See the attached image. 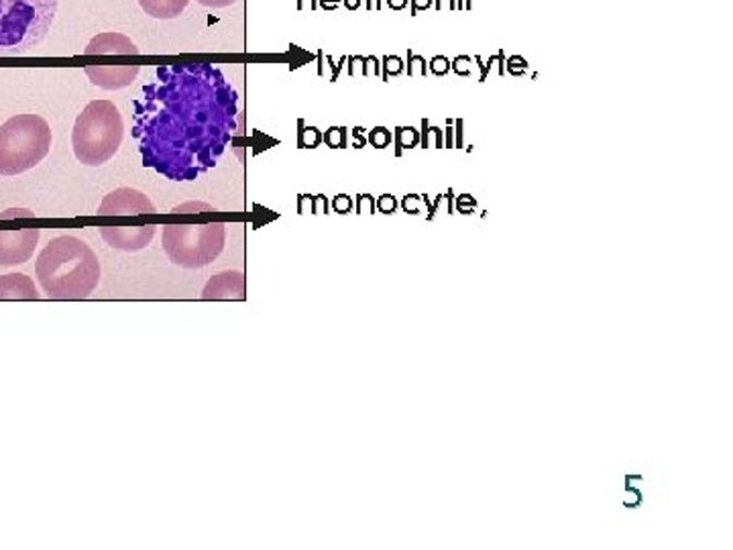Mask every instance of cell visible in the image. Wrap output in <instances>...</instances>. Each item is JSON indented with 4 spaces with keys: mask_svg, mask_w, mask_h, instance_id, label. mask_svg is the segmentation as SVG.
<instances>
[{
    "mask_svg": "<svg viewBox=\"0 0 733 550\" xmlns=\"http://www.w3.org/2000/svg\"><path fill=\"white\" fill-rule=\"evenodd\" d=\"M233 84L212 63H168L135 100L143 166L192 182L217 166L239 114Z\"/></svg>",
    "mask_w": 733,
    "mask_h": 550,
    "instance_id": "6da1fadb",
    "label": "cell"
},
{
    "mask_svg": "<svg viewBox=\"0 0 733 550\" xmlns=\"http://www.w3.org/2000/svg\"><path fill=\"white\" fill-rule=\"evenodd\" d=\"M37 280L53 300H84L100 283V261L78 236L63 235L49 241L35 264Z\"/></svg>",
    "mask_w": 733,
    "mask_h": 550,
    "instance_id": "7a4b0ae2",
    "label": "cell"
},
{
    "mask_svg": "<svg viewBox=\"0 0 733 550\" xmlns=\"http://www.w3.org/2000/svg\"><path fill=\"white\" fill-rule=\"evenodd\" d=\"M125 135V123L110 100H93L82 110L72 131V147L80 163L102 166L117 156Z\"/></svg>",
    "mask_w": 733,
    "mask_h": 550,
    "instance_id": "3957f363",
    "label": "cell"
},
{
    "mask_svg": "<svg viewBox=\"0 0 733 550\" xmlns=\"http://www.w3.org/2000/svg\"><path fill=\"white\" fill-rule=\"evenodd\" d=\"M58 0H0V56H23L44 44Z\"/></svg>",
    "mask_w": 733,
    "mask_h": 550,
    "instance_id": "277c9868",
    "label": "cell"
},
{
    "mask_svg": "<svg viewBox=\"0 0 733 550\" xmlns=\"http://www.w3.org/2000/svg\"><path fill=\"white\" fill-rule=\"evenodd\" d=\"M51 129L39 114H16L0 125V175L29 172L49 156Z\"/></svg>",
    "mask_w": 733,
    "mask_h": 550,
    "instance_id": "5b68a950",
    "label": "cell"
},
{
    "mask_svg": "<svg viewBox=\"0 0 733 550\" xmlns=\"http://www.w3.org/2000/svg\"><path fill=\"white\" fill-rule=\"evenodd\" d=\"M227 241V227L222 222L206 224H170L163 229L161 245L175 266L198 269L210 266Z\"/></svg>",
    "mask_w": 733,
    "mask_h": 550,
    "instance_id": "8992f818",
    "label": "cell"
},
{
    "mask_svg": "<svg viewBox=\"0 0 733 550\" xmlns=\"http://www.w3.org/2000/svg\"><path fill=\"white\" fill-rule=\"evenodd\" d=\"M139 215H156V206L139 190H114L107 194L102 205L98 206V217H139Z\"/></svg>",
    "mask_w": 733,
    "mask_h": 550,
    "instance_id": "52a82bcc",
    "label": "cell"
},
{
    "mask_svg": "<svg viewBox=\"0 0 733 550\" xmlns=\"http://www.w3.org/2000/svg\"><path fill=\"white\" fill-rule=\"evenodd\" d=\"M39 243V229L0 231V266H21L29 261Z\"/></svg>",
    "mask_w": 733,
    "mask_h": 550,
    "instance_id": "ba28073f",
    "label": "cell"
},
{
    "mask_svg": "<svg viewBox=\"0 0 733 550\" xmlns=\"http://www.w3.org/2000/svg\"><path fill=\"white\" fill-rule=\"evenodd\" d=\"M107 245L119 252H141L145 249L154 236H156V227L154 224H143V227H105L100 231Z\"/></svg>",
    "mask_w": 733,
    "mask_h": 550,
    "instance_id": "9c48e42d",
    "label": "cell"
},
{
    "mask_svg": "<svg viewBox=\"0 0 733 550\" xmlns=\"http://www.w3.org/2000/svg\"><path fill=\"white\" fill-rule=\"evenodd\" d=\"M139 65H88L86 76L93 80L94 86L105 90H119L125 88L133 80L139 76Z\"/></svg>",
    "mask_w": 733,
    "mask_h": 550,
    "instance_id": "30bf717a",
    "label": "cell"
},
{
    "mask_svg": "<svg viewBox=\"0 0 733 550\" xmlns=\"http://www.w3.org/2000/svg\"><path fill=\"white\" fill-rule=\"evenodd\" d=\"M245 276L241 271H222L204 285L203 300H245Z\"/></svg>",
    "mask_w": 733,
    "mask_h": 550,
    "instance_id": "8fae6325",
    "label": "cell"
},
{
    "mask_svg": "<svg viewBox=\"0 0 733 550\" xmlns=\"http://www.w3.org/2000/svg\"><path fill=\"white\" fill-rule=\"evenodd\" d=\"M86 56H137L139 48L121 33H100L84 49Z\"/></svg>",
    "mask_w": 733,
    "mask_h": 550,
    "instance_id": "7c38bea8",
    "label": "cell"
},
{
    "mask_svg": "<svg viewBox=\"0 0 733 550\" xmlns=\"http://www.w3.org/2000/svg\"><path fill=\"white\" fill-rule=\"evenodd\" d=\"M0 300H39L37 288L25 273L0 276Z\"/></svg>",
    "mask_w": 733,
    "mask_h": 550,
    "instance_id": "4fadbf2b",
    "label": "cell"
},
{
    "mask_svg": "<svg viewBox=\"0 0 733 550\" xmlns=\"http://www.w3.org/2000/svg\"><path fill=\"white\" fill-rule=\"evenodd\" d=\"M190 0H139L141 9L154 19H175L186 11Z\"/></svg>",
    "mask_w": 733,
    "mask_h": 550,
    "instance_id": "5bb4252c",
    "label": "cell"
},
{
    "mask_svg": "<svg viewBox=\"0 0 733 550\" xmlns=\"http://www.w3.org/2000/svg\"><path fill=\"white\" fill-rule=\"evenodd\" d=\"M420 143L422 147H426V149H440V147H444V137H442L440 126H430L428 119H424L422 121Z\"/></svg>",
    "mask_w": 733,
    "mask_h": 550,
    "instance_id": "9a60e30c",
    "label": "cell"
},
{
    "mask_svg": "<svg viewBox=\"0 0 733 550\" xmlns=\"http://www.w3.org/2000/svg\"><path fill=\"white\" fill-rule=\"evenodd\" d=\"M422 206L428 210V220L435 219V217H432V205H430V200H428L426 194H424V198L418 196V194H407V196H404V200H402L404 212L412 215V217L422 215Z\"/></svg>",
    "mask_w": 733,
    "mask_h": 550,
    "instance_id": "2e32d148",
    "label": "cell"
},
{
    "mask_svg": "<svg viewBox=\"0 0 733 550\" xmlns=\"http://www.w3.org/2000/svg\"><path fill=\"white\" fill-rule=\"evenodd\" d=\"M420 143V133L414 126H400L398 129V156H402L404 149H414Z\"/></svg>",
    "mask_w": 733,
    "mask_h": 550,
    "instance_id": "e0dca14e",
    "label": "cell"
},
{
    "mask_svg": "<svg viewBox=\"0 0 733 550\" xmlns=\"http://www.w3.org/2000/svg\"><path fill=\"white\" fill-rule=\"evenodd\" d=\"M322 142V135L316 126H304L302 125V131H300V147L304 149H314L318 147Z\"/></svg>",
    "mask_w": 733,
    "mask_h": 550,
    "instance_id": "ac0fdd59",
    "label": "cell"
},
{
    "mask_svg": "<svg viewBox=\"0 0 733 550\" xmlns=\"http://www.w3.org/2000/svg\"><path fill=\"white\" fill-rule=\"evenodd\" d=\"M407 74L414 76V78H420V76H426L428 74V62L422 58V56H416V53H407Z\"/></svg>",
    "mask_w": 733,
    "mask_h": 550,
    "instance_id": "d6986e66",
    "label": "cell"
},
{
    "mask_svg": "<svg viewBox=\"0 0 733 550\" xmlns=\"http://www.w3.org/2000/svg\"><path fill=\"white\" fill-rule=\"evenodd\" d=\"M451 70H453L456 76H463V78L473 76V70H475L473 58L471 56H456L454 62L451 63Z\"/></svg>",
    "mask_w": 733,
    "mask_h": 550,
    "instance_id": "ffe728a7",
    "label": "cell"
},
{
    "mask_svg": "<svg viewBox=\"0 0 733 550\" xmlns=\"http://www.w3.org/2000/svg\"><path fill=\"white\" fill-rule=\"evenodd\" d=\"M367 142L371 143L377 149H386V147H390L391 145V133L386 126H377V129H374L369 133Z\"/></svg>",
    "mask_w": 733,
    "mask_h": 550,
    "instance_id": "44dd1931",
    "label": "cell"
},
{
    "mask_svg": "<svg viewBox=\"0 0 733 550\" xmlns=\"http://www.w3.org/2000/svg\"><path fill=\"white\" fill-rule=\"evenodd\" d=\"M505 70L512 74V76H524L528 72V60H524L522 56H512L508 58L505 62Z\"/></svg>",
    "mask_w": 733,
    "mask_h": 550,
    "instance_id": "7402d4cb",
    "label": "cell"
},
{
    "mask_svg": "<svg viewBox=\"0 0 733 550\" xmlns=\"http://www.w3.org/2000/svg\"><path fill=\"white\" fill-rule=\"evenodd\" d=\"M325 142H327L328 147H332V149H341V147H344V129H339V126L328 129L327 135H325Z\"/></svg>",
    "mask_w": 733,
    "mask_h": 550,
    "instance_id": "603a6c76",
    "label": "cell"
},
{
    "mask_svg": "<svg viewBox=\"0 0 733 550\" xmlns=\"http://www.w3.org/2000/svg\"><path fill=\"white\" fill-rule=\"evenodd\" d=\"M454 208H456L461 215H473V210L477 208V200H475L471 194H461V196L454 200Z\"/></svg>",
    "mask_w": 733,
    "mask_h": 550,
    "instance_id": "cb8c5ba5",
    "label": "cell"
},
{
    "mask_svg": "<svg viewBox=\"0 0 733 550\" xmlns=\"http://www.w3.org/2000/svg\"><path fill=\"white\" fill-rule=\"evenodd\" d=\"M383 63H386V80H390L391 76H400L404 72V62L398 56H388Z\"/></svg>",
    "mask_w": 733,
    "mask_h": 550,
    "instance_id": "d4e9b609",
    "label": "cell"
},
{
    "mask_svg": "<svg viewBox=\"0 0 733 550\" xmlns=\"http://www.w3.org/2000/svg\"><path fill=\"white\" fill-rule=\"evenodd\" d=\"M447 208V215H454V194L453 190H449L444 196H438L437 205H432V217L437 215L438 208Z\"/></svg>",
    "mask_w": 733,
    "mask_h": 550,
    "instance_id": "484cf974",
    "label": "cell"
},
{
    "mask_svg": "<svg viewBox=\"0 0 733 550\" xmlns=\"http://www.w3.org/2000/svg\"><path fill=\"white\" fill-rule=\"evenodd\" d=\"M428 65H430V72L437 74V76H447L451 72V62L444 56L432 58V62L428 63Z\"/></svg>",
    "mask_w": 733,
    "mask_h": 550,
    "instance_id": "4316f807",
    "label": "cell"
},
{
    "mask_svg": "<svg viewBox=\"0 0 733 550\" xmlns=\"http://www.w3.org/2000/svg\"><path fill=\"white\" fill-rule=\"evenodd\" d=\"M375 206H377V210L383 212V215H393L395 208H398V200H395V196H391V194H383V196L375 203Z\"/></svg>",
    "mask_w": 733,
    "mask_h": 550,
    "instance_id": "83f0119b",
    "label": "cell"
},
{
    "mask_svg": "<svg viewBox=\"0 0 733 550\" xmlns=\"http://www.w3.org/2000/svg\"><path fill=\"white\" fill-rule=\"evenodd\" d=\"M640 503H642V489L632 488V486H625V493H624L625 508H640Z\"/></svg>",
    "mask_w": 733,
    "mask_h": 550,
    "instance_id": "f1b7e54d",
    "label": "cell"
},
{
    "mask_svg": "<svg viewBox=\"0 0 733 550\" xmlns=\"http://www.w3.org/2000/svg\"><path fill=\"white\" fill-rule=\"evenodd\" d=\"M357 212H359V215H374V196H369V194H363V196H359V200H357Z\"/></svg>",
    "mask_w": 733,
    "mask_h": 550,
    "instance_id": "f546056e",
    "label": "cell"
},
{
    "mask_svg": "<svg viewBox=\"0 0 733 550\" xmlns=\"http://www.w3.org/2000/svg\"><path fill=\"white\" fill-rule=\"evenodd\" d=\"M332 206H334V212H339V215H349V212H351V208H353V200H351L349 196L341 194V196H337V198H334Z\"/></svg>",
    "mask_w": 733,
    "mask_h": 550,
    "instance_id": "4dcf8cb0",
    "label": "cell"
},
{
    "mask_svg": "<svg viewBox=\"0 0 733 550\" xmlns=\"http://www.w3.org/2000/svg\"><path fill=\"white\" fill-rule=\"evenodd\" d=\"M19 217L33 219V217H35V212H32V210H25V208H13V210H7V212H0V220L19 219Z\"/></svg>",
    "mask_w": 733,
    "mask_h": 550,
    "instance_id": "1f68e13d",
    "label": "cell"
},
{
    "mask_svg": "<svg viewBox=\"0 0 733 550\" xmlns=\"http://www.w3.org/2000/svg\"><path fill=\"white\" fill-rule=\"evenodd\" d=\"M363 74H367V76H377V74H379V62H377L375 58L363 60Z\"/></svg>",
    "mask_w": 733,
    "mask_h": 550,
    "instance_id": "d6a6232c",
    "label": "cell"
},
{
    "mask_svg": "<svg viewBox=\"0 0 733 550\" xmlns=\"http://www.w3.org/2000/svg\"><path fill=\"white\" fill-rule=\"evenodd\" d=\"M203 7H208V9H227L234 4L236 0H198Z\"/></svg>",
    "mask_w": 733,
    "mask_h": 550,
    "instance_id": "836d02e7",
    "label": "cell"
},
{
    "mask_svg": "<svg viewBox=\"0 0 733 550\" xmlns=\"http://www.w3.org/2000/svg\"><path fill=\"white\" fill-rule=\"evenodd\" d=\"M410 2H412V15H416L418 11H428L435 4V0H410Z\"/></svg>",
    "mask_w": 733,
    "mask_h": 550,
    "instance_id": "e575fe53",
    "label": "cell"
},
{
    "mask_svg": "<svg viewBox=\"0 0 733 550\" xmlns=\"http://www.w3.org/2000/svg\"><path fill=\"white\" fill-rule=\"evenodd\" d=\"M328 210V200L325 196H318L313 203L314 215H325Z\"/></svg>",
    "mask_w": 733,
    "mask_h": 550,
    "instance_id": "d590c367",
    "label": "cell"
},
{
    "mask_svg": "<svg viewBox=\"0 0 733 550\" xmlns=\"http://www.w3.org/2000/svg\"><path fill=\"white\" fill-rule=\"evenodd\" d=\"M313 198H308V196H302L300 198V215H306L308 210H313Z\"/></svg>",
    "mask_w": 733,
    "mask_h": 550,
    "instance_id": "8d00e7d4",
    "label": "cell"
},
{
    "mask_svg": "<svg viewBox=\"0 0 733 550\" xmlns=\"http://www.w3.org/2000/svg\"><path fill=\"white\" fill-rule=\"evenodd\" d=\"M453 123H454V121H449V126H447V142H444V147H447V149H453V147H454Z\"/></svg>",
    "mask_w": 733,
    "mask_h": 550,
    "instance_id": "74e56055",
    "label": "cell"
},
{
    "mask_svg": "<svg viewBox=\"0 0 733 550\" xmlns=\"http://www.w3.org/2000/svg\"><path fill=\"white\" fill-rule=\"evenodd\" d=\"M435 7H437L438 11H444V9L454 11V9H456V0H437Z\"/></svg>",
    "mask_w": 733,
    "mask_h": 550,
    "instance_id": "f35d334b",
    "label": "cell"
},
{
    "mask_svg": "<svg viewBox=\"0 0 733 550\" xmlns=\"http://www.w3.org/2000/svg\"><path fill=\"white\" fill-rule=\"evenodd\" d=\"M461 129H463V121L459 119L456 121V142H454V147H463V131Z\"/></svg>",
    "mask_w": 733,
    "mask_h": 550,
    "instance_id": "ab89813d",
    "label": "cell"
},
{
    "mask_svg": "<svg viewBox=\"0 0 733 550\" xmlns=\"http://www.w3.org/2000/svg\"><path fill=\"white\" fill-rule=\"evenodd\" d=\"M388 7L393 11H402V9H406L407 0H388Z\"/></svg>",
    "mask_w": 733,
    "mask_h": 550,
    "instance_id": "60d3db41",
    "label": "cell"
},
{
    "mask_svg": "<svg viewBox=\"0 0 733 550\" xmlns=\"http://www.w3.org/2000/svg\"><path fill=\"white\" fill-rule=\"evenodd\" d=\"M351 63H353V65H351V74H353V76H357L359 72H363V60H357V58H353V60H351Z\"/></svg>",
    "mask_w": 733,
    "mask_h": 550,
    "instance_id": "b9f144b4",
    "label": "cell"
},
{
    "mask_svg": "<svg viewBox=\"0 0 733 550\" xmlns=\"http://www.w3.org/2000/svg\"><path fill=\"white\" fill-rule=\"evenodd\" d=\"M353 135H355V139H357V143H355V147H363V145H365V142H367V139H365V135H363V129H359V126H357V129L353 131Z\"/></svg>",
    "mask_w": 733,
    "mask_h": 550,
    "instance_id": "7bdbcfd3",
    "label": "cell"
},
{
    "mask_svg": "<svg viewBox=\"0 0 733 550\" xmlns=\"http://www.w3.org/2000/svg\"><path fill=\"white\" fill-rule=\"evenodd\" d=\"M339 4V0H322V7L325 9H334Z\"/></svg>",
    "mask_w": 733,
    "mask_h": 550,
    "instance_id": "ee69618b",
    "label": "cell"
},
{
    "mask_svg": "<svg viewBox=\"0 0 733 550\" xmlns=\"http://www.w3.org/2000/svg\"><path fill=\"white\" fill-rule=\"evenodd\" d=\"M359 2L361 0H346V7H349V9H357Z\"/></svg>",
    "mask_w": 733,
    "mask_h": 550,
    "instance_id": "f6af8a7d",
    "label": "cell"
}]
</instances>
